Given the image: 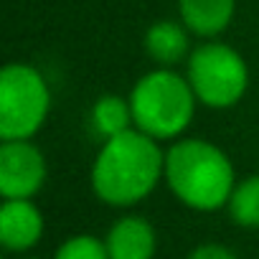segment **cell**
<instances>
[{
    "instance_id": "cell-1",
    "label": "cell",
    "mask_w": 259,
    "mask_h": 259,
    "mask_svg": "<svg viewBox=\"0 0 259 259\" xmlns=\"http://www.w3.org/2000/svg\"><path fill=\"white\" fill-rule=\"evenodd\" d=\"M165 178L160 140L130 127L102 143L92 165V191L109 206H135Z\"/></svg>"
},
{
    "instance_id": "cell-11",
    "label": "cell",
    "mask_w": 259,
    "mask_h": 259,
    "mask_svg": "<svg viewBox=\"0 0 259 259\" xmlns=\"http://www.w3.org/2000/svg\"><path fill=\"white\" fill-rule=\"evenodd\" d=\"M89 122L94 127V133L104 140L124 133V130L135 127L133 107H130V97L119 94H102L89 112Z\"/></svg>"
},
{
    "instance_id": "cell-7",
    "label": "cell",
    "mask_w": 259,
    "mask_h": 259,
    "mask_svg": "<svg viewBox=\"0 0 259 259\" xmlns=\"http://www.w3.org/2000/svg\"><path fill=\"white\" fill-rule=\"evenodd\" d=\"M44 236V213L31 198H6L0 208V241L8 251H26Z\"/></svg>"
},
{
    "instance_id": "cell-3",
    "label": "cell",
    "mask_w": 259,
    "mask_h": 259,
    "mask_svg": "<svg viewBox=\"0 0 259 259\" xmlns=\"http://www.w3.org/2000/svg\"><path fill=\"white\" fill-rule=\"evenodd\" d=\"M196 94L186 74L176 69L158 66L140 76L130 92L135 127L155 140H176L181 138L193 114H196Z\"/></svg>"
},
{
    "instance_id": "cell-5",
    "label": "cell",
    "mask_w": 259,
    "mask_h": 259,
    "mask_svg": "<svg viewBox=\"0 0 259 259\" xmlns=\"http://www.w3.org/2000/svg\"><path fill=\"white\" fill-rule=\"evenodd\" d=\"M51 109V89L31 64H8L0 71V138L31 140Z\"/></svg>"
},
{
    "instance_id": "cell-6",
    "label": "cell",
    "mask_w": 259,
    "mask_h": 259,
    "mask_svg": "<svg viewBox=\"0 0 259 259\" xmlns=\"http://www.w3.org/2000/svg\"><path fill=\"white\" fill-rule=\"evenodd\" d=\"M46 158L31 140L0 145V193L3 198H33L46 183Z\"/></svg>"
},
{
    "instance_id": "cell-8",
    "label": "cell",
    "mask_w": 259,
    "mask_h": 259,
    "mask_svg": "<svg viewBox=\"0 0 259 259\" xmlns=\"http://www.w3.org/2000/svg\"><path fill=\"white\" fill-rule=\"evenodd\" d=\"M109 259H153L158 249L155 229L143 216H122L107 231Z\"/></svg>"
},
{
    "instance_id": "cell-13",
    "label": "cell",
    "mask_w": 259,
    "mask_h": 259,
    "mask_svg": "<svg viewBox=\"0 0 259 259\" xmlns=\"http://www.w3.org/2000/svg\"><path fill=\"white\" fill-rule=\"evenodd\" d=\"M54 259H109V254H107V244L102 239H97L92 234H79V236L66 239L56 249Z\"/></svg>"
},
{
    "instance_id": "cell-14",
    "label": "cell",
    "mask_w": 259,
    "mask_h": 259,
    "mask_svg": "<svg viewBox=\"0 0 259 259\" xmlns=\"http://www.w3.org/2000/svg\"><path fill=\"white\" fill-rule=\"evenodd\" d=\"M188 259H239V256L221 244H201L188 254Z\"/></svg>"
},
{
    "instance_id": "cell-10",
    "label": "cell",
    "mask_w": 259,
    "mask_h": 259,
    "mask_svg": "<svg viewBox=\"0 0 259 259\" xmlns=\"http://www.w3.org/2000/svg\"><path fill=\"white\" fill-rule=\"evenodd\" d=\"M145 51L158 66H178L191 56V31L183 21H158L145 33Z\"/></svg>"
},
{
    "instance_id": "cell-15",
    "label": "cell",
    "mask_w": 259,
    "mask_h": 259,
    "mask_svg": "<svg viewBox=\"0 0 259 259\" xmlns=\"http://www.w3.org/2000/svg\"><path fill=\"white\" fill-rule=\"evenodd\" d=\"M28 259H36V256H28Z\"/></svg>"
},
{
    "instance_id": "cell-9",
    "label": "cell",
    "mask_w": 259,
    "mask_h": 259,
    "mask_svg": "<svg viewBox=\"0 0 259 259\" xmlns=\"http://www.w3.org/2000/svg\"><path fill=\"white\" fill-rule=\"evenodd\" d=\"M236 13V0H178V18L201 38H216L224 33Z\"/></svg>"
},
{
    "instance_id": "cell-4",
    "label": "cell",
    "mask_w": 259,
    "mask_h": 259,
    "mask_svg": "<svg viewBox=\"0 0 259 259\" xmlns=\"http://www.w3.org/2000/svg\"><path fill=\"white\" fill-rule=\"evenodd\" d=\"M186 79L198 104L229 109L239 104L249 89V66L244 56L221 41H203L186 61Z\"/></svg>"
},
{
    "instance_id": "cell-12",
    "label": "cell",
    "mask_w": 259,
    "mask_h": 259,
    "mask_svg": "<svg viewBox=\"0 0 259 259\" xmlns=\"http://www.w3.org/2000/svg\"><path fill=\"white\" fill-rule=\"evenodd\" d=\"M226 206L234 224L244 229H259V176H249L239 181Z\"/></svg>"
},
{
    "instance_id": "cell-2",
    "label": "cell",
    "mask_w": 259,
    "mask_h": 259,
    "mask_svg": "<svg viewBox=\"0 0 259 259\" xmlns=\"http://www.w3.org/2000/svg\"><path fill=\"white\" fill-rule=\"evenodd\" d=\"M165 183L183 206L216 211L229 203L236 173L219 145L201 138H183L165 150Z\"/></svg>"
}]
</instances>
